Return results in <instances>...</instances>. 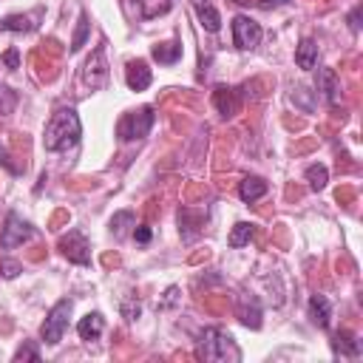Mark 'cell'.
Listing matches in <instances>:
<instances>
[{"mask_svg":"<svg viewBox=\"0 0 363 363\" xmlns=\"http://www.w3.org/2000/svg\"><path fill=\"white\" fill-rule=\"evenodd\" d=\"M252 235H255V224H252V221H238V224L233 227V233H230V247L238 250V247L250 244Z\"/></svg>","mask_w":363,"mask_h":363,"instance_id":"obj_22","label":"cell"},{"mask_svg":"<svg viewBox=\"0 0 363 363\" xmlns=\"http://www.w3.org/2000/svg\"><path fill=\"white\" fill-rule=\"evenodd\" d=\"M88 28H91L88 14L79 11V23H77V31H74V40H71V51H79V48L85 45V40H88Z\"/></svg>","mask_w":363,"mask_h":363,"instance_id":"obj_26","label":"cell"},{"mask_svg":"<svg viewBox=\"0 0 363 363\" xmlns=\"http://www.w3.org/2000/svg\"><path fill=\"white\" fill-rule=\"evenodd\" d=\"M306 182H309V187L318 193V190L326 187V182H329V170H326L323 164H309V167H306Z\"/></svg>","mask_w":363,"mask_h":363,"instance_id":"obj_23","label":"cell"},{"mask_svg":"<svg viewBox=\"0 0 363 363\" xmlns=\"http://www.w3.org/2000/svg\"><path fill=\"white\" fill-rule=\"evenodd\" d=\"M102 329H105V320H102V315H99V312H88V315H85V318H79V323H77V335H79L85 343L99 340Z\"/></svg>","mask_w":363,"mask_h":363,"instance_id":"obj_14","label":"cell"},{"mask_svg":"<svg viewBox=\"0 0 363 363\" xmlns=\"http://www.w3.org/2000/svg\"><path fill=\"white\" fill-rule=\"evenodd\" d=\"M71 309H74V301H71V298H62V301H57V303L51 306V312H48V318L43 320V329H40V335H43V340H45L48 346H57V343L62 340V335H65V329H68Z\"/></svg>","mask_w":363,"mask_h":363,"instance_id":"obj_4","label":"cell"},{"mask_svg":"<svg viewBox=\"0 0 363 363\" xmlns=\"http://www.w3.org/2000/svg\"><path fill=\"white\" fill-rule=\"evenodd\" d=\"M136 6H139V14L145 20H153V17L167 14L170 6H173V0H136Z\"/></svg>","mask_w":363,"mask_h":363,"instance_id":"obj_21","label":"cell"},{"mask_svg":"<svg viewBox=\"0 0 363 363\" xmlns=\"http://www.w3.org/2000/svg\"><path fill=\"white\" fill-rule=\"evenodd\" d=\"M60 252H62L68 261L79 264V267L91 264V247H88V238H85L79 230H68V233L60 238Z\"/></svg>","mask_w":363,"mask_h":363,"instance_id":"obj_6","label":"cell"},{"mask_svg":"<svg viewBox=\"0 0 363 363\" xmlns=\"http://www.w3.org/2000/svg\"><path fill=\"white\" fill-rule=\"evenodd\" d=\"M261 26L247 17V14H235L233 17V43L241 48V51H252L258 43H261Z\"/></svg>","mask_w":363,"mask_h":363,"instance_id":"obj_5","label":"cell"},{"mask_svg":"<svg viewBox=\"0 0 363 363\" xmlns=\"http://www.w3.org/2000/svg\"><path fill=\"white\" fill-rule=\"evenodd\" d=\"M79 136H82V125H79L77 111L74 108H60L45 125L43 145H45V150H68L79 142Z\"/></svg>","mask_w":363,"mask_h":363,"instance_id":"obj_1","label":"cell"},{"mask_svg":"<svg viewBox=\"0 0 363 363\" xmlns=\"http://www.w3.org/2000/svg\"><path fill=\"white\" fill-rule=\"evenodd\" d=\"M306 312H309V320H312L315 326L326 329V326H329V318H332V303H329L326 295H312Z\"/></svg>","mask_w":363,"mask_h":363,"instance_id":"obj_12","label":"cell"},{"mask_svg":"<svg viewBox=\"0 0 363 363\" xmlns=\"http://www.w3.org/2000/svg\"><path fill=\"white\" fill-rule=\"evenodd\" d=\"M0 164H6V167H9L11 173H17V164L11 162V156H9V150H6L3 145H0Z\"/></svg>","mask_w":363,"mask_h":363,"instance_id":"obj_31","label":"cell"},{"mask_svg":"<svg viewBox=\"0 0 363 363\" xmlns=\"http://www.w3.org/2000/svg\"><path fill=\"white\" fill-rule=\"evenodd\" d=\"M318 91L323 94V99L329 105H337V99H340V82H337V74L332 68H320V74H318Z\"/></svg>","mask_w":363,"mask_h":363,"instance_id":"obj_13","label":"cell"},{"mask_svg":"<svg viewBox=\"0 0 363 363\" xmlns=\"http://www.w3.org/2000/svg\"><path fill=\"white\" fill-rule=\"evenodd\" d=\"M213 105H216V111H218L224 119L235 116V113H238V108H241L238 91H235V88H227V85H218V88L213 91Z\"/></svg>","mask_w":363,"mask_h":363,"instance_id":"obj_9","label":"cell"},{"mask_svg":"<svg viewBox=\"0 0 363 363\" xmlns=\"http://www.w3.org/2000/svg\"><path fill=\"white\" fill-rule=\"evenodd\" d=\"M235 3H250V0H235Z\"/></svg>","mask_w":363,"mask_h":363,"instance_id":"obj_36","label":"cell"},{"mask_svg":"<svg viewBox=\"0 0 363 363\" xmlns=\"http://www.w3.org/2000/svg\"><path fill=\"white\" fill-rule=\"evenodd\" d=\"M335 352L343 357H357L360 354V340L352 332H337L335 335Z\"/></svg>","mask_w":363,"mask_h":363,"instance_id":"obj_20","label":"cell"},{"mask_svg":"<svg viewBox=\"0 0 363 363\" xmlns=\"http://www.w3.org/2000/svg\"><path fill=\"white\" fill-rule=\"evenodd\" d=\"M133 238H136L139 244H147V241H150V227H145V224L136 227V230H133Z\"/></svg>","mask_w":363,"mask_h":363,"instance_id":"obj_29","label":"cell"},{"mask_svg":"<svg viewBox=\"0 0 363 363\" xmlns=\"http://www.w3.org/2000/svg\"><path fill=\"white\" fill-rule=\"evenodd\" d=\"M289 0H258L261 9H275V6H286Z\"/></svg>","mask_w":363,"mask_h":363,"instance_id":"obj_35","label":"cell"},{"mask_svg":"<svg viewBox=\"0 0 363 363\" xmlns=\"http://www.w3.org/2000/svg\"><path fill=\"white\" fill-rule=\"evenodd\" d=\"M14 360H17V363H20V360H40V352H37L34 343H26V346H20V349L14 352Z\"/></svg>","mask_w":363,"mask_h":363,"instance_id":"obj_28","label":"cell"},{"mask_svg":"<svg viewBox=\"0 0 363 363\" xmlns=\"http://www.w3.org/2000/svg\"><path fill=\"white\" fill-rule=\"evenodd\" d=\"M150 79H153V74H150V68H147L145 60H130V62H128V68H125V82H128L130 91H145V88L150 85Z\"/></svg>","mask_w":363,"mask_h":363,"instance_id":"obj_10","label":"cell"},{"mask_svg":"<svg viewBox=\"0 0 363 363\" xmlns=\"http://www.w3.org/2000/svg\"><path fill=\"white\" fill-rule=\"evenodd\" d=\"M196 354H199L201 360H213V363H227V360L238 363V360H241V352H238L233 335L224 332V329H218V326H207V329L201 332V337H199V352H196Z\"/></svg>","mask_w":363,"mask_h":363,"instance_id":"obj_2","label":"cell"},{"mask_svg":"<svg viewBox=\"0 0 363 363\" xmlns=\"http://www.w3.org/2000/svg\"><path fill=\"white\" fill-rule=\"evenodd\" d=\"M3 62H6L9 68H17V48H9V51L3 54Z\"/></svg>","mask_w":363,"mask_h":363,"instance_id":"obj_33","label":"cell"},{"mask_svg":"<svg viewBox=\"0 0 363 363\" xmlns=\"http://www.w3.org/2000/svg\"><path fill=\"white\" fill-rule=\"evenodd\" d=\"M17 272H20V264L17 261H3V275L6 278H14Z\"/></svg>","mask_w":363,"mask_h":363,"instance_id":"obj_30","label":"cell"},{"mask_svg":"<svg viewBox=\"0 0 363 363\" xmlns=\"http://www.w3.org/2000/svg\"><path fill=\"white\" fill-rule=\"evenodd\" d=\"M34 235V227L28 221H23L17 213H9L6 218V227H3V235H0V247L3 250H11V247H20L23 241H28Z\"/></svg>","mask_w":363,"mask_h":363,"instance_id":"obj_8","label":"cell"},{"mask_svg":"<svg viewBox=\"0 0 363 363\" xmlns=\"http://www.w3.org/2000/svg\"><path fill=\"white\" fill-rule=\"evenodd\" d=\"M82 82H85L91 91H96V88H102V85L108 82V60H105V48H102V45H96L94 54L85 60Z\"/></svg>","mask_w":363,"mask_h":363,"instance_id":"obj_7","label":"cell"},{"mask_svg":"<svg viewBox=\"0 0 363 363\" xmlns=\"http://www.w3.org/2000/svg\"><path fill=\"white\" fill-rule=\"evenodd\" d=\"M235 312H238V320L250 329H258L261 326V306H258V298L255 295H241L238 303H235Z\"/></svg>","mask_w":363,"mask_h":363,"instance_id":"obj_11","label":"cell"},{"mask_svg":"<svg viewBox=\"0 0 363 363\" xmlns=\"http://www.w3.org/2000/svg\"><path fill=\"white\" fill-rule=\"evenodd\" d=\"M153 119H156V116H153V108H150V105H142V108H136V111H128V113L116 122V136H119L122 142L142 139V136L150 133Z\"/></svg>","mask_w":363,"mask_h":363,"instance_id":"obj_3","label":"cell"},{"mask_svg":"<svg viewBox=\"0 0 363 363\" xmlns=\"http://www.w3.org/2000/svg\"><path fill=\"white\" fill-rule=\"evenodd\" d=\"M122 312H125V318H128V320L139 318V301H136V303H125V306H122Z\"/></svg>","mask_w":363,"mask_h":363,"instance_id":"obj_32","label":"cell"},{"mask_svg":"<svg viewBox=\"0 0 363 363\" xmlns=\"http://www.w3.org/2000/svg\"><path fill=\"white\" fill-rule=\"evenodd\" d=\"M267 190H269V184H267L261 176H247V179L238 184V196H241V201H247V204H252V201H258L261 196H267Z\"/></svg>","mask_w":363,"mask_h":363,"instance_id":"obj_16","label":"cell"},{"mask_svg":"<svg viewBox=\"0 0 363 363\" xmlns=\"http://www.w3.org/2000/svg\"><path fill=\"white\" fill-rule=\"evenodd\" d=\"M295 62H298V68H303V71H312V68H315V62H318V45H315V40L303 37V40L298 43V48H295Z\"/></svg>","mask_w":363,"mask_h":363,"instance_id":"obj_17","label":"cell"},{"mask_svg":"<svg viewBox=\"0 0 363 363\" xmlns=\"http://www.w3.org/2000/svg\"><path fill=\"white\" fill-rule=\"evenodd\" d=\"M349 26H352V28H354V31H357V28H360V6H357V9H354V11H352V14H349Z\"/></svg>","mask_w":363,"mask_h":363,"instance_id":"obj_34","label":"cell"},{"mask_svg":"<svg viewBox=\"0 0 363 363\" xmlns=\"http://www.w3.org/2000/svg\"><path fill=\"white\" fill-rule=\"evenodd\" d=\"M31 28H34V20L23 14H11L0 20V31H31Z\"/></svg>","mask_w":363,"mask_h":363,"instance_id":"obj_24","label":"cell"},{"mask_svg":"<svg viewBox=\"0 0 363 363\" xmlns=\"http://www.w3.org/2000/svg\"><path fill=\"white\" fill-rule=\"evenodd\" d=\"M199 218H196V213L193 210H187V207H182L179 210V233H182V238L184 241H193L196 235H199Z\"/></svg>","mask_w":363,"mask_h":363,"instance_id":"obj_19","label":"cell"},{"mask_svg":"<svg viewBox=\"0 0 363 363\" xmlns=\"http://www.w3.org/2000/svg\"><path fill=\"white\" fill-rule=\"evenodd\" d=\"M128 227H133V213H130V210L113 213V218H111V233H113L116 238H122V235L128 233Z\"/></svg>","mask_w":363,"mask_h":363,"instance_id":"obj_25","label":"cell"},{"mask_svg":"<svg viewBox=\"0 0 363 363\" xmlns=\"http://www.w3.org/2000/svg\"><path fill=\"white\" fill-rule=\"evenodd\" d=\"M193 9H196L199 23H201L207 31H218V28H221V14H218V9H216L210 0H193Z\"/></svg>","mask_w":363,"mask_h":363,"instance_id":"obj_15","label":"cell"},{"mask_svg":"<svg viewBox=\"0 0 363 363\" xmlns=\"http://www.w3.org/2000/svg\"><path fill=\"white\" fill-rule=\"evenodd\" d=\"M153 60L156 62H162V65H173L179 57H182V43H176V40H167V43H159V45H153Z\"/></svg>","mask_w":363,"mask_h":363,"instance_id":"obj_18","label":"cell"},{"mask_svg":"<svg viewBox=\"0 0 363 363\" xmlns=\"http://www.w3.org/2000/svg\"><path fill=\"white\" fill-rule=\"evenodd\" d=\"M14 102H17L14 91H11V88H6V85H0V113H9V111L14 108Z\"/></svg>","mask_w":363,"mask_h":363,"instance_id":"obj_27","label":"cell"}]
</instances>
